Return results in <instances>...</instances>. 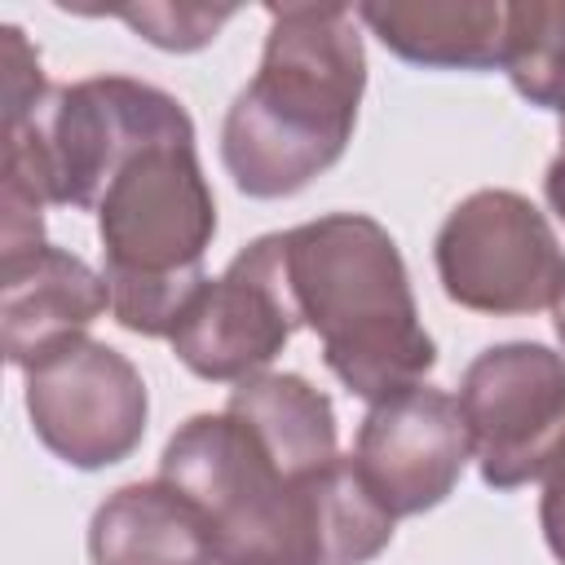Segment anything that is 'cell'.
Instances as JSON below:
<instances>
[{
  "mask_svg": "<svg viewBox=\"0 0 565 565\" xmlns=\"http://www.w3.org/2000/svg\"><path fill=\"white\" fill-rule=\"evenodd\" d=\"M159 477L207 521L216 565H366L393 543V516L353 455L287 477L230 411L190 415L168 437Z\"/></svg>",
  "mask_w": 565,
  "mask_h": 565,
  "instance_id": "obj_1",
  "label": "cell"
},
{
  "mask_svg": "<svg viewBox=\"0 0 565 565\" xmlns=\"http://www.w3.org/2000/svg\"><path fill=\"white\" fill-rule=\"evenodd\" d=\"M366 88L358 13L269 4L256 75L221 124V163L247 199H287L349 150Z\"/></svg>",
  "mask_w": 565,
  "mask_h": 565,
  "instance_id": "obj_2",
  "label": "cell"
},
{
  "mask_svg": "<svg viewBox=\"0 0 565 565\" xmlns=\"http://www.w3.org/2000/svg\"><path fill=\"white\" fill-rule=\"evenodd\" d=\"M296 313L322 340L327 371L362 402L424 384L437 344L419 322L393 234L362 212H327L282 234Z\"/></svg>",
  "mask_w": 565,
  "mask_h": 565,
  "instance_id": "obj_3",
  "label": "cell"
},
{
  "mask_svg": "<svg viewBox=\"0 0 565 565\" xmlns=\"http://www.w3.org/2000/svg\"><path fill=\"white\" fill-rule=\"evenodd\" d=\"M216 234V199L194 132L132 154L97 203L102 278L124 331L172 335L207 287L203 252Z\"/></svg>",
  "mask_w": 565,
  "mask_h": 565,
  "instance_id": "obj_4",
  "label": "cell"
},
{
  "mask_svg": "<svg viewBox=\"0 0 565 565\" xmlns=\"http://www.w3.org/2000/svg\"><path fill=\"white\" fill-rule=\"evenodd\" d=\"M185 132H194L185 106L146 79L93 75L57 84L31 115L4 124V190L97 212L132 154Z\"/></svg>",
  "mask_w": 565,
  "mask_h": 565,
  "instance_id": "obj_5",
  "label": "cell"
},
{
  "mask_svg": "<svg viewBox=\"0 0 565 565\" xmlns=\"http://www.w3.org/2000/svg\"><path fill=\"white\" fill-rule=\"evenodd\" d=\"M441 291L472 313H539L565 296V247L516 190H472L433 238Z\"/></svg>",
  "mask_w": 565,
  "mask_h": 565,
  "instance_id": "obj_6",
  "label": "cell"
},
{
  "mask_svg": "<svg viewBox=\"0 0 565 565\" xmlns=\"http://www.w3.org/2000/svg\"><path fill=\"white\" fill-rule=\"evenodd\" d=\"M459 411L486 486L539 481L565 450V358L534 340L490 344L463 371Z\"/></svg>",
  "mask_w": 565,
  "mask_h": 565,
  "instance_id": "obj_7",
  "label": "cell"
},
{
  "mask_svg": "<svg viewBox=\"0 0 565 565\" xmlns=\"http://www.w3.org/2000/svg\"><path fill=\"white\" fill-rule=\"evenodd\" d=\"M26 415L44 450L79 472L124 463L150 419L141 371L102 340H71L26 371Z\"/></svg>",
  "mask_w": 565,
  "mask_h": 565,
  "instance_id": "obj_8",
  "label": "cell"
},
{
  "mask_svg": "<svg viewBox=\"0 0 565 565\" xmlns=\"http://www.w3.org/2000/svg\"><path fill=\"white\" fill-rule=\"evenodd\" d=\"M296 327L300 313L287 282L282 234H265L247 243L221 278H207L168 340L177 362L199 380L238 384L260 375Z\"/></svg>",
  "mask_w": 565,
  "mask_h": 565,
  "instance_id": "obj_9",
  "label": "cell"
},
{
  "mask_svg": "<svg viewBox=\"0 0 565 565\" xmlns=\"http://www.w3.org/2000/svg\"><path fill=\"white\" fill-rule=\"evenodd\" d=\"M468 459L472 441L459 397L433 384H415L384 402H371L353 446L362 486L393 521L446 503Z\"/></svg>",
  "mask_w": 565,
  "mask_h": 565,
  "instance_id": "obj_10",
  "label": "cell"
},
{
  "mask_svg": "<svg viewBox=\"0 0 565 565\" xmlns=\"http://www.w3.org/2000/svg\"><path fill=\"white\" fill-rule=\"evenodd\" d=\"M110 309L106 278L62 247H35L0 260V331L4 358L31 371L40 358L79 340Z\"/></svg>",
  "mask_w": 565,
  "mask_h": 565,
  "instance_id": "obj_11",
  "label": "cell"
},
{
  "mask_svg": "<svg viewBox=\"0 0 565 565\" xmlns=\"http://www.w3.org/2000/svg\"><path fill=\"white\" fill-rule=\"evenodd\" d=\"M93 565H216L199 508L159 481H132L106 494L88 521Z\"/></svg>",
  "mask_w": 565,
  "mask_h": 565,
  "instance_id": "obj_12",
  "label": "cell"
},
{
  "mask_svg": "<svg viewBox=\"0 0 565 565\" xmlns=\"http://www.w3.org/2000/svg\"><path fill=\"white\" fill-rule=\"evenodd\" d=\"M358 22L411 66L490 71L503 57V4L490 0L358 4Z\"/></svg>",
  "mask_w": 565,
  "mask_h": 565,
  "instance_id": "obj_13",
  "label": "cell"
},
{
  "mask_svg": "<svg viewBox=\"0 0 565 565\" xmlns=\"http://www.w3.org/2000/svg\"><path fill=\"white\" fill-rule=\"evenodd\" d=\"M225 411L238 424H247V433L287 477H309L340 459L331 397L313 388L305 375L260 371L252 380H238L230 388Z\"/></svg>",
  "mask_w": 565,
  "mask_h": 565,
  "instance_id": "obj_14",
  "label": "cell"
},
{
  "mask_svg": "<svg viewBox=\"0 0 565 565\" xmlns=\"http://www.w3.org/2000/svg\"><path fill=\"white\" fill-rule=\"evenodd\" d=\"M512 88L565 119V0L503 4V57Z\"/></svg>",
  "mask_w": 565,
  "mask_h": 565,
  "instance_id": "obj_15",
  "label": "cell"
},
{
  "mask_svg": "<svg viewBox=\"0 0 565 565\" xmlns=\"http://www.w3.org/2000/svg\"><path fill=\"white\" fill-rule=\"evenodd\" d=\"M119 22H128L146 44L168 49V53H194L216 40V31L234 18L230 4H115L110 9Z\"/></svg>",
  "mask_w": 565,
  "mask_h": 565,
  "instance_id": "obj_16",
  "label": "cell"
},
{
  "mask_svg": "<svg viewBox=\"0 0 565 565\" xmlns=\"http://www.w3.org/2000/svg\"><path fill=\"white\" fill-rule=\"evenodd\" d=\"M4 124L31 115L44 102V75H40V53L26 44L18 26H4Z\"/></svg>",
  "mask_w": 565,
  "mask_h": 565,
  "instance_id": "obj_17",
  "label": "cell"
},
{
  "mask_svg": "<svg viewBox=\"0 0 565 565\" xmlns=\"http://www.w3.org/2000/svg\"><path fill=\"white\" fill-rule=\"evenodd\" d=\"M539 525L547 539V552L565 565V450L552 459L543 472V494H539Z\"/></svg>",
  "mask_w": 565,
  "mask_h": 565,
  "instance_id": "obj_18",
  "label": "cell"
},
{
  "mask_svg": "<svg viewBox=\"0 0 565 565\" xmlns=\"http://www.w3.org/2000/svg\"><path fill=\"white\" fill-rule=\"evenodd\" d=\"M543 190H547V203L556 207V216L565 221V141L556 150V159L547 163V177H543Z\"/></svg>",
  "mask_w": 565,
  "mask_h": 565,
  "instance_id": "obj_19",
  "label": "cell"
},
{
  "mask_svg": "<svg viewBox=\"0 0 565 565\" xmlns=\"http://www.w3.org/2000/svg\"><path fill=\"white\" fill-rule=\"evenodd\" d=\"M552 313H556V318H552V322H556V335H561V344H565V296L556 300V309H552Z\"/></svg>",
  "mask_w": 565,
  "mask_h": 565,
  "instance_id": "obj_20",
  "label": "cell"
},
{
  "mask_svg": "<svg viewBox=\"0 0 565 565\" xmlns=\"http://www.w3.org/2000/svg\"><path fill=\"white\" fill-rule=\"evenodd\" d=\"M561 141H565V119H561Z\"/></svg>",
  "mask_w": 565,
  "mask_h": 565,
  "instance_id": "obj_21",
  "label": "cell"
}]
</instances>
